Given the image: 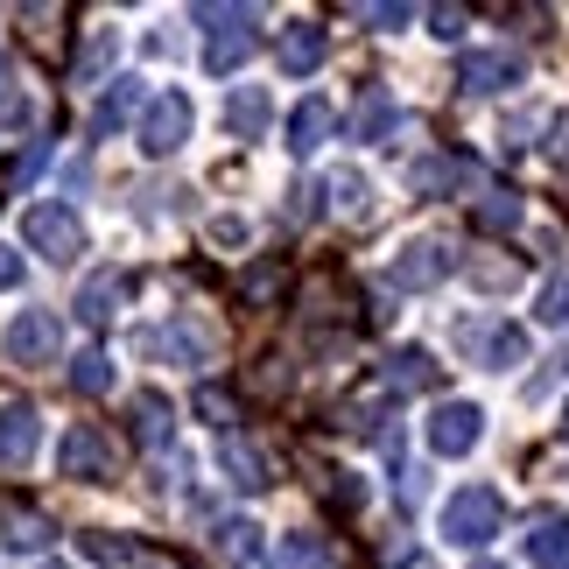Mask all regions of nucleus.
I'll return each mask as SVG.
<instances>
[{
  "label": "nucleus",
  "mask_w": 569,
  "mask_h": 569,
  "mask_svg": "<svg viewBox=\"0 0 569 569\" xmlns=\"http://www.w3.org/2000/svg\"><path fill=\"white\" fill-rule=\"evenodd\" d=\"M197 29H204V71L211 78H232L260 50V8H197Z\"/></svg>",
  "instance_id": "f257e3e1"
},
{
  "label": "nucleus",
  "mask_w": 569,
  "mask_h": 569,
  "mask_svg": "<svg viewBox=\"0 0 569 569\" xmlns=\"http://www.w3.org/2000/svg\"><path fill=\"white\" fill-rule=\"evenodd\" d=\"M499 528H507V499L492 486H465L443 507V541H457V549H486Z\"/></svg>",
  "instance_id": "f03ea898"
},
{
  "label": "nucleus",
  "mask_w": 569,
  "mask_h": 569,
  "mask_svg": "<svg viewBox=\"0 0 569 569\" xmlns=\"http://www.w3.org/2000/svg\"><path fill=\"white\" fill-rule=\"evenodd\" d=\"M21 239H29L42 260H57V268H71V260L84 253V226H78V211H71V204H57V197H42V204L21 211Z\"/></svg>",
  "instance_id": "7ed1b4c3"
},
{
  "label": "nucleus",
  "mask_w": 569,
  "mask_h": 569,
  "mask_svg": "<svg viewBox=\"0 0 569 569\" xmlns=\"http://www.w3.org/2000/svg\"><path fill=\"white\" fill-rule=\"evenodd\" d=\"M190 141V99L183 92H156L141 106V156H177V148Z\"/></svg>",
  "instance_id": "20e7f679"
},
{
  "label": "nucleus",
  "mask_w": 569,
  "mask_h": 569,
  "mask_svg": "<svg viewBox=\"0 0 569 569\" xmlns=\"http://www.w3.org/2000/svg\"><path fill=\"white\" fill-rule=\"evenodd\" d=\"M457 84H465L471 99L513 92V84H528V57H520V50H471L465 63H457Z\"/></svg>",
  "instance_id": "39448f33"
},
{
  "label": "nucleus",
  "mask_w": 569,
  "mask_h": 569,
  "mask_svg": "<svg viewBox=\"0 0 569 569\" xmlns=\"http://www.w3.org/2000/svg\"><path fill=\"white\" fill-rule=\"evenodd\" d=\"M422 436H429V457H465L478 436H486V415H478L471 401H443V408H429Z\"/></svg>",
  "instance_id": "423d86ee"
},
{
  "label": "nucleus",
  "mask_w": 569,
  "mask_h": 569,
  "mask_svg": "<svg viewBox=\"0 0 569 569\" xmlns=\"http://www.w3.org/2000/svg\"><path fill=\"white\" fill-rule=\"evenodd\" d=\"M450 274H457V253L443 239H408V247L393 253V281H401V289H443Z\"/></svg>",
  "instance_id": "0eeeda50"
},
{
  "label": "nucleus",
  "mask_w": 569,
  "mask_h": 569,
  "mask_svg": "<svg viewBox=\"0 0 569 569\" xmlns=\"http://www.w3.org/2000/svg\"><path fill=\"white\" fill-rule=\"evenodd\" d=\"M57 345H63V323H57L50 310H21V317L8 323V359H14V366H50Z\"/></svg>",
  "instance_id": "6e6552de"
},
{
  "label": "nucleus",
  "mask_w": 569,
  "mask_h": 569,
  "mask_svg": "<svg viewBox=\"0 0 569 569\" xmlns=\"http://www.w3.org/2000/svg\"><path fill=\"white\" fill-rule=\"evenodd\" d=\"M57 465H63V478L106 486V478H113V450H106V436H99L92 422H71V436H63V450H57Z\"/></svg>",
  "instance_id": "1a4fd4ad"
},
{
  "label": "nucleus",
  "mask_w": 569,
  "mask_h": 569,
  "mask_svg": "<svg viewBox=\"0 0 569 569\" xmlns=\"http://www.w3.org/2000/svg\"><path fill=\"white\" fill-rule=\"evenodd\" d=\"M218 471H226L239 492H260V486H274V457L260 450L253 436H239V429H226V443H218Z\"/></svg>",
  "instance_id": "9d476101"
},
{
  "label": "nucleus",
  "mask_w": 569,
  "mask_h": 569,
  "mask_svg": "<svg viewBox=\"0 0 569 569\" xmlns=\"http://www.w3.org/2000/svg\"><path fill=\"white\" fill-rule=\"evenodd\" d=\"M127 296H134V281H127L120 268H99V274L78 289V302H71V310H78V323H92V331H106V323L120 317V302H127Z\"/></svg>",
  "instance_id": "9b49d317"
},
{
  "label": "nucleus",
  "mask_w": 569,
  "mask_h": 569,
  "mask_svg": "<svg viewBox=\"0 0 569 569\" xmlns=\"http://www.w3.org/2000/svg\"><path fill=\"white\" fill-rule=\"evenodd\" d=\"M36 443H42V415H36V401H8V408H0V465L21 471V465L36 457Z\"/></svg>",
  "instance_id": "f8f14e48"
},
{
  "label": "nucleus",
  "mask_w": 569,
  "mask_h": 569,
  "mask_svg": "<svg viewBox=\"0 0 569 569\" xmlns=\"http://www.w3.org/2000/svg\"><path fill=\"white\" fill-rule=\"evenodd\" d=\"M528 562L535 569H569V513L562 507H541L528 520Z\"/></svg>",
  "instance_id": "ddd939ff"
},
{
  "label": "nucleus",
  "mask_w": 569,
  "mask_h": 569,
  "mask_svg": "<svg viewBox=\"0 0 569 569\" xmlns=\"http://www.w3.org/2000/svg\"><path fill=\"white\" fill-rule=\"evenodd\" d=\"M331 127H338L331 99H323V92H310V99H302L296 113H289V156H317V148L331 141Z\"/></svg>",
  "instance_id": "4468645a"
},
{
  "label": "nucleus",
  "mask_w": 569,
  "mask_h": 569,
  "mask_svg": "<svg viewBox=\"0 0 569 569\" xmlns=\"http://www.w3.org/2000/svg\"><path fill=\"white\" fill-rule=\"evenodd\" d=\"M274 63H281L289 78H310L317 63H323V29H317V21H296V29H281Z\"/></svg>",
  "instance_id": "2eb2a0df"
},
{
  "label": "nucleus",
  "mask_w": 569,
  "mask_h": 569,
  "mask_svg": "<svg viewBox=\"0 0 569 569\" xmlns=\"http://www.w3.org/2000/svg\"><path fill=\"white\" fill-rule=\"evenodd\" d=\"M50 513L42 507H21V499H8V507H0V541H8V549H50Z\"/></svg>",
  "instance_id": "dca6fc26"
},
{
  "label": "nucleus",
  "mask_w": 569,
  "mask_h": 569,
  "mask_svg": "<svg viewBox=\"0 0 569 569\" xmlns=\"http://www.w3.org/2000/svg\"><path fill=\"white\" fill-rule=\"evenodd\" d=\"M268 120H274V106H268L260 84H239V92L226 99V127H232L239 141H260V134H268Z\"/></svg>",
  "instance_id": "f3484780"
},
{
  "label": "nucleus",
  "mask_w": 569,
  "mask_h": 569,
  "mask_svg": "<svg viewBox=\"0 0 569 569\" xmlns=\"http://www.w3.org/2000/svg\"><path fill=\"white\" fill-rule=\"evenodd\" d=\"M436 380H443V366H436L429 352H415V345H408V352H393L387 373H380L387 393H422V387H436Z\"/></svg>",
  "instance_id": "a211bd4d"
},
{
  "label": "nucleus",
  "mask_w": 569,
  "mask_h": 569,
  "mask_svg": "<svg viewBox=\"0 0 569 569\" xmlns=\"http://www.w3.org/2000/svg\"><path fill=\"white\" fill-rule=\"evenodd\" d=\"M478 352H486V366H499V373H507V366H528V331H520V323H492V331H465Z\"/></svg>",
  "instance_id": "6ab92c4d"
},
{
  "label": "nucleus",
  "mask_w": 569,
  "mask_h": 569,
  "mask_svg": "<svg viewBox=\"0 0 569 569\" xmlns=\"http://www.w3.org/2000/svg\"><path fill=\"white\" fill-rule=\"evenodd\" d=\"M134 106H148L141 78H113V84H106V99L92 106V134H113V127H127V113H134Z\"/></svg>",
  "instance_id": "aec40b11"
},
{
  "label": "nucleus",
  "mask_w": 569,
  "mask_h": 569,
  "mask_svg": "<svg viewBox=\"0 0 569 569\" xmlns=\"http://www.w3.org/2000/svg\"><path fill=\"white\" fill-rule=\"evenodd\" d=\"M471 218H478V232H513L520 226V197L507 183H486L471 197Z\"/></svg>",
  "instance_id": "412c9836"
},
{
  "label": "nucleus",
  "mask_w": 569,
  "mask_h": 569,
  "mask_svg": "<svg viewBox=\"0 0 569 569\" xmlns=\"http://www.w3.org/2000/svg\"><path fill=\"white\" fill-rule=\"evenodd\" d=\"M393 127H401V106H393L380 84H373V92L359 99V113H352V141H387Z\"/></svg>",
  "instance_id": "4be33fe9"
},
{
  "label": "nucleus",
  "mask_w": 569,
  "mask_h": 569,
  "mask_svg": "<svg viewBox=\"0 0 569 569\" xmlns=\"http://www.w3.org/2000/svg\"><path fill=\"white\" fill-rule=\"evenodd\" d=\"M218 549H226L232 569H268V549H260L253 520H226V528H218Z\"/></svg>",
  "instance_id": "5701e85b"
},
{
  "label": "nucleus",
  "mask_w": 569,
  "mask_h": 569,
  "mask_svg": "<svg viewBox=\"0 0 569 569\" xmlns=\"http://www.w3.org/2000/svg\"><path fill=\"white\" fill-rule=\"evenodd\" d=\"M113 50H120V36L113 29H92V36H84V50H78V63H71V84H99L106 63H113Z\"/></svg>",
  "instance_id": "b1692460"
},
{
  "label": "nucleus",
  "mask_w": 569,
  "mask_h": 569,
  "mask_svg": "<svg viewBox=\"0 0 569 569\" xmlns=\"http://www.w3.org/2000/svg\"><path fill=\"white\" fill-rule=\"evenodd\" d=\"M134 436H141L148 450H169V401H162L156 387L134 393Z\"/></svg>",
  "instance_id": "393cba45"
},
{
  "label": "nucleus",
  "mask_w": 569,
  "mask_h": 569,
  "mask_svg": "<svg viewBox=\"0 0 569 569\" xmlns=\"http://www.w3.org/2000/svg\"><path fill=\"white\" fill-rule=\"evenodd\" d=\"M281 569H338V549L323 535H289V549H281Z\"/></svg>",
  "instance_id": "a878e982"
},
{
  "label": "nucleus",
  "mask_w": 569,
  "mask_h": 569,
  "mask_svg": "<svg viewBox=\"0 0 569 569\" xmlns=\"http://www.w3.org/2000/svg\"><path fill=\"white\" fill-rule=\"evenodd\" d=\"M387 408H393L387 387H380V393H359V401L345 408V429H352V436H373V429H387Z\"/></svg>",
  "instance_id": "bb28decb"
},
{
  "label": "nucleus",
  "mask_w": 569,
  "mask_h": 569,
  "mask_svg": "<svg viewBox=\"0 0 569 569\" xmlns=\"http://www.w3.org/2000/svg\"><path fill=\"white\" fill-rule=\"evenodd\" d=\"M71 387L78 393H113V359H106V352H78L71 359Z\"/></svg>",
  "instance_id": "cd10ccee"
},
{
  "label": "nucleus",
  "mask_w": 569,
  "mask_h": 569,
  "mask_svg": "<svg viewBox=\"0 0 569 569\" xmlns=\"http://www.w3.org/2000/svg\"><path fill=\"white\" fill-rule=\"evenodd\" d=\"M457 183H465V162H457V156H429V162H415V190H457Z\"/></svg>",
  "instance_id": "c85d7f7f"
},
{
  "label": "nucleus",
  "mask_w": 569,
  "mask_h": 569,
  "mask_svg": "<svg viewBox=\"0 0 569 569\" xmlns=\"http://www.w3.org/2000/svg\"><path fill=\"white\" fill-rule=\"evenodd\" d=\"M541 323H569V268L541 281Z\"/></svg>",
  "instance_id": "c756f323"
},
{
  "label": "nucleus",
  "mask_w": 569,
  "mask_h": 569,
  "mask_svg": "<svg viewBox=\"0 0 569 569\" xmlns=\"http://www.w3.org/2000/svg\"><path fill=\"white\" fill-rule=\"evenodd\" d=\"M78 549L92 556V562H127V556H134V541H127V535H78Z\"/></svg>",
  "instance_id": "7c9ffc66"
},
{
  "label": "nucleus",
  "mask_w": 569,
  "mask_h": 569,
  "mask_svg": "<svg viewBox=\"0 0 569 569\" xmlns=\"http://www.w3.org/2000/svg\"><path fill=\"white\" fill-rule=\"evenodd\" d=\"M197 415H204V422H218V429H232V393L226 387H197Z\"/></svg>",
  "instance_id": "2f4dec72"
},
{
  "label": "nucleus",
  "mask_w": 569,
  "mask_h": 569,
  "mask_svg": "<svg viewBox=\"0 0 569 569\" xmlns=\"http://www.w3.org/2000/svg\"><path fill=\"white\" fill-rule=\"evenodd\" d=\"M331 197H338V211H359V204H366V183H359V169H338V177H331Z\"/></svg>",
  "instance_id": "473e14b6"
},
{
  "label": "nucleus",
  "mask_w": 569,
  "mask_h": 569,
  "mask_svg": "<svg viewBox=\"0 0 569 569\" xmlns=\"http://www.w3.org/2000/svg\"><path fill=\"white\" fill-rule=\"evenodd\" d=\"M422 21H429V36H443V42H457V36H465V8H429Z\"/></svg>",
  "instance_id": "72a5a7b5"
},
{
  "label": "nucleus",
  "mask_w": 569,
  "mask_h": 569,
  "mask_svg": "<svg viewBox=\"0 0 569 569\" xmlns=\"http://www.w3.org/2000/svg\"><path fill=\"white\" fill-rule=\"evenodd\" d=\"M366 21H373V29H408L415 8H401V0H380V8H366Z\"/></svg>",
  "instance_id": "f704fd0d"
},
{
  "label": "nucleus",
  "mask_w": 569,
  "mask_h": 569,
  "mask_svg": "<svg viewBox=\"0 0 569 569\" xmlns=\"http://www.w3.org/2000/svg\"><path fill=\"white\" fill-rule=\"evenodd\" d=\"M549 162L569 177V113H556V120H549Z\"/></svg>",
  "instance_id": "c9c22d12"
},
{
  "label": "nucleus",
  "mask_w": 569,
  "mask_h": 569,
  "mask_svg": "<svg viewBox=\"0 0 569 569\" xmlns=\"http://www.w3.org/2000/svg\"><path fill=\"white\" fill-rule=\"evenodd\" d=\"M513 281H520V268H507V260H499V268H486V260H478V289H513Z\"/></svg>",
  "instance_id": "e433bc0d"
},
{
  "label": "nucleus",
  "mask_w": 569,
  "mask_h": 569,
  "mask_svg": "<svg viewBox=\"0 0 569 569\" xmlns=\"http://www.w3.org/2000/svg\"><path fill=\"white\" fill-rule=\"evenodd\" d=\"M0 120H21V92H14V63H0Z\"/></svg>",
  "instance_id": "4c0bfd02"
},
{
  "label": "nucleus",
  "mask_w": 569,
  "mask_h": 569,
  "mask_svg": "<svg viewBox=\"0 0 569 569\" xmlns=\"http://www.w3.org/2000/svg\"><path fill=\"white\" fill-rule=\"evenodd\" d=\"M14 281H21V253L0 247V289H14Z\"/></svg>",
  "instance_id": "58836bf2"
},
{
  "label": "nucleus",
  "mask_w": 569,
  "mask_h": 569,
  "mask_svg": "<svg viewBox=\"0 0 569 569\" xmlns=\"http://www.w3.org/2000/svg\"><path fill=\"white\" fill-rule=\"evenodd\" d=\"M562 373H569V352H556L549 366H541V387H549V380H562Z\"/></svg>",
  "instance_id": "ea45409f"
},
{
  "label": "nucleus",
  "mask_w": 569,
  "mask_h": 569,
  "mask_svg": "<svg viewBox=\"0 0 569 569\" xmlns=\"http://www.w3.org/2000/svg\"><path fill=\"white\" fill-rule=\"evenodd\" d=\"M471 569H507V562H471Z\"/></svg>",
  "instance_id": "a19ab883"
},
{
  "label": "nucleus",
  "mask_w": 569,
  "mask_h": 569,
  "mask_svg": "<svg viewBox=\"0 0 569 569\" xmlns=\"http://www.w3.org/2000/svg\"><path fill=\"white\" fill-rule=\"evenodd\" d=\"M562 436H569V401H562Z\"/></svg>",
  "instance_id": "79ce46f5"
}]
</instances>
